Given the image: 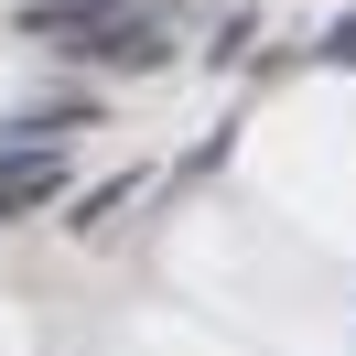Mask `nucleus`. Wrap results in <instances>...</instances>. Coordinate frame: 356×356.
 Returning a JSON list of instances; mask_svg holds the SVG:
<instances>
[{"mask_svg": "<svg viewBox=\"0 0 356 356\" xmlns=\"http://www.w3.org/2000/svg\"><path fill=\"white\" fill-rule=\"evenodd\" d=\"M33 33L54 54H97V65H152L162 54V22H130V0H44Z\"/></svg>", "mask_w": 356, "mask_h": 356, "instance_id": "f257e3e1", "label": "nucleus"}, {"mask_svg": "<svg viewBox=\"0 0 356 356\" xmlns=\"http://www.w3.org/2000/svg\"><path fill=\"white\" fill-rule=\"evenodd\" d=\"M54 184H65V162H54V152H11V140H0V216H22V205H44Z\"/></svg>", "mask_w": 356, "mask_h": 356, "instance_id": "f03ea898", "label": "nucleus"}]
</instances>
